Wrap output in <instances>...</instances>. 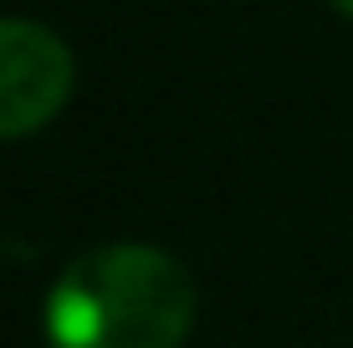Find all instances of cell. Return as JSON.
<instances>
[{
    "instance_id": "cell-1",
    "label": "cell",
    "mask_w": 353,
    "mask_h": 348,
    "mask_svg": "<svg viewBox=\"0 0 353 348\" xmlns=\"http://www.w3.org/2000/svg\"><path fill=\"white\" fill-rule=\"evenodd\" d=\"M190 328V272L143 241L82 251L46 297L52 348H185Z\"/></svg>"
},
{
    "instance_id": "cell-2",
    "label": "cell",
    "mask_w": 353,
    "mask_h": 348,
    "mask_svg": "<svg viewBox=\"0 0 353 348\" xmlns=\"http://www.w3.org/2000/svg\"><path fill=\"white\" fill-rule=\"evenodd\" d=\"M72 52L36 21H0V139L46 128L72 98Z\"/></svg>"
},
{
    "instance_id": "cell-3",
    "label": "cell",
    "mask_w": 353,
    "mask_h": 348,
    "mask_svg": "<svg viewBox=\"0 0 353 348\" xmlns=\"http://www.w3.org/2000/svg\"><path fill=\"white\" fill-rule=\"evenodd\" d=\"M327 6H333V10H338L343 21H353V0H327Z\"/></svg>"
}]
</instances>
